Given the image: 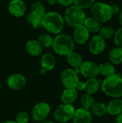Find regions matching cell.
<instances>
[{"label": "cell", "mask_w": 122, "mask_h": 123, "mask_svg": "<svg viewBox=\"0 0 122 123\" xmlns=\"http://www.w3.org/2000/svg\"><path fill=\"white\" fill-rule=\"evenodd\" d=\"M101 90L107 97L111 98L122 97V76L114 74L106 77L101 83Z\"/></svg>", "instance_id": "1"}, {"label": "cell", "mask_w": 122, "mask_h": 123, "mask_svg": "<svg viewBox=\"0 0 122 123\" xmlns=\"http://www.w3.org/2000/svg\"><path fill=\"white\" fill-rule=\"evenodd\" d=\"M64 26V18L57 12H46L42 17V27L50 33L60 34L63 30Z\"/></svg>", "instance_id": "2"}, {"label": "cell", "mask_w": 122, "mask_h": 123, "mask_svg": "<svg viewBox=\"0 0 122 123\" xmlns=\"http://www.w3.org/2000/svg\"><path fill=\"white\" fill-rule=\"evenodd\" d=\"M52 48L56 54L61 56H67L69 53L74 51L75 42L69 35L60 33L53 38Z\"/></svg>", "instance_id": "3"}, {"label": "cell", "mask_w": 122, "mask_h": 123, "mask_svg": "<svg viewBox=\"0 0 122 123\" xmlns=\"http://www.w3.org/2000/svg\"><path fill=\"white\" fill-rule=\"evenodd\" d=\"M86 18V15L83 9L73 5L68 6L65 11L64 21L70 27L76 28L83 25Z\"/></svg>", "instance_id": "4"}, {"label": "cell", "mask_w": 122, "mask_h": 123, "mask_svg": "<svg viewBox=\"0 0 122 123\" xmlns=\"http://www.w3.org/2000/svg\"><path fill=\"white\" fill-rule=\"evenodd\" d=\"M91 13L92 17L95 18L99 22H106L112 17L111 6L104 2H94L91 6Z\"/></svg>", "instance_id": "5"}, {"label": "cell", "mask_w": 122, "mask_h": 123, "mask_svg": "<svg viewBox=\"0 0 122 123\" xmlns=\"http://www.w3.org/2000/svg\"><path fill=\"white\" fill-rule=\"evenodd\" d=\"M75 110L72 105L62 103L55 110L54 117L58 123H67L73 119Z\"/></svg>", "instance_id": "6"}, {"label": "cell", "mask_w": 122, "mask_h": 123, "mask_svg": "<svg viewBox=\"0 0 122 123\" xmlns=\"http://www.w3.org/2000/svg\"><path fill=\"white\" fill-rule=\"evenodd\" d=\"M60 81L65 89H76L79 81L78 74L72 68L65 69L60 74Z\"/></svg>", "instance_id": "7"}, {"label": "cell", "mask_w": 122, "mask_h": 123, "mask_svg": "<svg viewBox=\"0 0 122 123\" xmlns=\"http://www.w3.org/2000/svg\"><path fill=\"white\" fill-rule=\"evenodd\" d=\"M50 110V106L47 103L44 102H39L32 108V117L36 122H42L48 117Z\"/></svg>", "instance_id": "8"}, {"label": "cell", "mask_w": 122, "mask_h": 123, "mask_svg": "<svg viewBox=\"0 0 122 123\" xmlns=\"http://www.w3.org/2000/svg\"><path fill=\"white\" fill-rule=\"evenodd\" d=\"M80 74L86 79L96 78L99 75V65L93 61L83 62L80 66Z\"/></svg>", "instance_id": "9"}, {"label": "cell", "mask_w": 122, "mask_h": 123, "mask_svg": "<svg viewBox=\"0 0 122 123\" xmlns=\"http://www.w3.org/2000/svg\"><path fill=\"white\" fill-rule=\"evenodd\" d=\"M106 40L99 35L93 36L89 41L88 49L91 53L95 55L101 54L106 49Z\"/></svg>", "instance_id": "10"}, {"label": "cell", "mask_w": 122, "mask_h": 123, "mask_svg": "<svg viewBox=\"0 0 122 123\" xmlns=\"http://www.w3.org/2000/svg\"><path fill=\"white\" fill-rule=\"evenodd\" d=\"M8 86L12 90H20L27 84L26 77L21 74H14L10 75L6 81Z\"/></svg>", "instance_id": "11"}, {"label": "cell", "mask_w": 122, "mask_h": 123, "mask_svg": "<svg viewBox=\"0 0 122 123\" xmlns=\"http://www.w3.org/2000/svg\"><path fill=\"white\" fill-rule=\"evenodd\" d=\"M26 5L22 0H12L8 5L9 13L14 17H21L26 12Z\"/></svg>", "instance_id": "12"}, {"label": "cell", "mask_w": 122, "mask_h": 123, "mask_svg": "<svg viewBox=\"0 0 122 123\" xmlns=\"http://www.w3.org/2000/svg\"><path fill=\"white\" fill-rule=\"evenodd\" d=\"M72 120L73 123H92L93 117L89 110L82 107L75 110Z\"/></svg>", "instance_id": "13"}, {"label": "cell", "mask_w": 122, "mask_h": 123, "mask_svg": "<svg viewBox=\"0 0 122 123\" xmlns=\"http://www.w3.org/2000/svg\"><path fill=\"white\" fill-rule=\"evenodd\" d=\"M90 37V32L83 25L76 28L73 32V40L78 44L83 45L86 43Z\"/></svg>", "instance_id": "14"}, {"label": "cell", "mask_w": 122, "mask_h": 123, "mask_svg": "<svg viewBox=\"0 0 122 123\" xmlns=\"http://www.w3.org/2000/svg\"><path fill=\"white\" fill-rule=\"evenodd\" d=\"M107 113L111 116H116L122 112V98H112L106 105Z\"/></svg>", "instance_id": "15"}, {"label": "cell", "mask_w": 122, "mask_h": 123, "mask_svg": "<svg viewBox=\"0 0 122 123\" xmlns=\"http://www.w3.org/2000/svg\"><path fill=\"white\" fill-rule=\"evenodd\" d=\"M78 98V91L76 89H65L63 91L60 99L63 103L72 105Z\"/></svg>", "instance_id": "16"}, {"label": "cell", "mask_w": 122, "mask_h": 123, "mask_svg": "<svg viewBox=\"0 0 122 123\" xmlns=\"http://www.w3.org/2000/svg\"><path fill=\"white\" fill-rule=\"evenodd\" d=\"M100 86V81L96 78L87 79V80L84 81V91L86 94L92 95L99 91Z\"/></svg>", "instance_id": "17"}, {"label": "cell", "mask_w": 122, "mask_h": 123, "mask_svg": "<svg viewBox=\"0 0 122 123\" xmlns=\"http://www.w3.org/2000/svg\"><path fill=\"white\" fill-rule=\"evenodd\" d=\"M40 64H41L42 68L45 69L47 71L52 70L55 68V64H56L55 56L50 53H45L41 57Z\"/></svg>", "instance_id": "18"}, {"label": "cell", "mask_w": 122, "mask_h": 123, "mask_svg": "<svg viewBox=\"0 0 122 123\" xmlns=\"http://www.w3.org/2000/svg\"><path fill=\"white\" fill-rule=\"evenodd\" d=\"M26 50L32 56H39L42 52V47L36 40H29L26 44Z\"/></svg>", "instance_id": "19"}, {"label": "cell", "mask_w": 122, "mask_h": 123, "mask_svg": "<svg viewBox=\"0 0 122 123\" xmlns=\"http://www.w3.org/2000/svg\"><path fill=\"white\" fill-rule=\"evenodd\" d=\"M109 60L113 65H119L122 63V48L114 47L109 53Z\"/></svg>", "instance_id": "20"}, {"label": "cell", "mask_w": 122, "mask_h": 123, "mask_svg": "<svg viewBox=\"0 0 122 123\" xmlns=\"http://www.w3.org/2000/svg\"><path fill=\"white\" fill-rule=\"evenodd\" d=\"M99 72L101 76L108 77L116 74V68L110 62H104L99 65Z\"/></svg>", "instance_id": "21"}, {"label": "cell", "mask_w": 122, "mask_h": 123, "mask_svg": "<svg viewBox=\"0 0 122 123\" xmlns=\"http://www.w3.org/2000/svg\"><path fill=\"white\" fill-rule=\"evenodd\" d=\"M89 111L92 115L96 117H102L107 113L106 105L104 103L100 102H94L89 109Z\"/></svg>", "instance_id": "22"}, {"label": "cell", "mask_w": 122, "mask_h": 123, "mask_svg": "<svg viewBox=\"0 0 122 123\" xmlns=\"http://www.w3.org/2000/svg\"><path fill=\"white\" fill-rule=\"evenodd\" d=\"M66 60L68 63L73 68H80L83 63V58L80 54L76 52H71L66 56Z\"/></svg>", "instance_id": "23"}, {"label": "cell", "mask_w": 122, "mask_h": 123, "mask_svg": "<svg viewBox=\"0 0 122 123\" xmlns=\"http://www.w3.org/2000/svg\"><path fill=\"white\" fill-rule=\"evenodd\" d=\"M83 25L89 31V32H98L101 29V22L93 17H86Z\"/></svg>", "instance_id": "24"}, {"label": "cell", "mask_w": 122, "mask_h": 123, "mask_svg": "<svg viewBox=\"0 0 122 123\" xmlns=\"http://www.w3.org/2000/svg\"><path fill=\"white\" fill-rule=\"evenodd\" d=\"M27 22L35 29H39L42 27V17L29 13L27 16Z\"/></svg>", "instance_id": "25"}, {"label": "cell", "mask_w": 122, "mask_h": 123, "mask_svg": "<svg viewBox=\"0 0 122 123\" xmlns=\"http://www.w3.org/2000/svg\"><path fill=\"white\" fill-rule=\"evenodd\" d=\"M31 13L43 17V16L46 14L45 7L40 1H35L31 6Z\"/></svg>", "instance_id": "26"}, {"label": "cell", "mask_w": 122, "mask_h": 123, "mask_svg": "<svg viewBox=\"0 0 122 123\" xmlns=\"http://www.w3.org/2000/svg\"><path fill=\"white\" fill-rule=\"evenodd\" d=\"M37 41L40 43L42 47L44 48H50L52 45L53 43V38L52 37L47 33L42 34L39 36Z\"/></svg>", "instance_id": "27"}, {"label": "cell", "mask_w": 122, "mask_h": 123, "mask_svg": "<svg viewBox=\"0 0 122 123\" xmlns=\"http://www.w3.org/2000/svg\"><path fill=\"white\" fill-rule=\"evenodd\" d=\"M93 103H94V99L92 95L86 93L81 96V104L83 108L89 110Z\"/></svg>", "instance_id": "28"}, {"label": "cell", "mask_w": 122, "mask_h": 123, "mask_svg": "<svg viewBox=\"0 0 122 123\" xmlns=\"http://www.w3.org/2000/svg\"><path fill=\"white\" fill-rule=\"evenodd\" d=\"M114 35V30L112 27L111 26H104L101 27L99 30V36H101L103 39L109 40Z\"/></svg>", "instance_id": "29"}, {"label": "cell", "mask_w": 122, "mask_h": 123, "mask_svg": "<svg viewBox=\"0 0 122 123\" xmlns=\"http://www.w3.org/2000/svg\"><path fill=\"white\" fill-rule=\"evenodd\" d=\"M94 2L95 0H73L74 5L82 9L91 7Z\"/></svg>", "instance_id": "30"}, {"label": "cell", "mask_w": 122, "mask_h": 123, "mask_svg": "<svg viewBox=\"0 0 122 123\" xmlns=\"http://www.w3.org/2000/svg\"><path fill=\"white\" fill-rule=\"evenodd\" d=\"M29 120V115L27 112L22 111L19 112L16 117V123H28Z\"/></svg>", "instance_id": "31"}, {"label": "cell", "mask_w": 122, "mask_h": 123, "mask_svg": "<svg viewBox=\"0 0 122 123\" xmlns=\"http://www.w3.org/2000/svg\"><path fill=\"white\" fill-rule=\"evenodd\" d=\"M114 40L117 47L122 48V27L119 28L114 35Z\"/></svg>", "instance_id": "32"}, {"label": "cell", "mask_w": 122, "mask_h": 123, "mask_svg": "<svg viewBox=\"0 0 122 123\" xmlns=\"http://www.w3.org/2000/svg\"><path fill=\"white\" fill-rule=\"evenodd\" d=\"M111 6V10L112 14H117L120 12V7L117 4H113L110 5Z\"/></svg>", "instance_id": "33"}, {"label": "cell", "mask_w": 122, "mask_h": 123, "mask_svg": "<svg viewBox=\"0 0 122 123\" xmlns=\"http://www.w3.org/2000/svg\"><path fill=\"white\" fill-rule=\"evenodd\" d=\"M58 2L63 6H70L73 3V0H58Z\"/></svg>", "instance_id": "34"}, {"label": "cell", "mask_w": 122, "mask_h": 123, "mask_svg": "<svg viewBox=\"0 0 122 123\" xmlns=\"http://www.w3.org/2000/svg\"><path fill=\"white\" fill-rule=\"evenodd\" d=\"M115 122L116 123H122V112L120 114L116 116Z\"/></svg>", "instance_id": "35"}, {"label": "cell", "mask_w": 122, "mask_h": 123, "mask_svg": "<svg viewBox=\"0 0 122 123\" xmlns=\"http://www.w3.org/2000/svg\"><path fill=\"white\" fill-rule=\"evenodd\" d=\"M58 0H47V2L50 4V5H55L58 3Z\"/></svg>", "instance_id": "36"}, {"label": "cell", "mask_w": 122, "mask_h": 123, "mask_svg": "<svg viewBox=\"0 0 122 123\" xmlns=\"http://www.w3.org/2000/svg\"><path fill=\"white\" fill-rule=\"evenodd\" d=\"M119 22L120 23V25L122 26V11L119 12Z\"/></svg>", "instance_id": "37"}, {"label": "cell", "mask_w": 122, "mask_h": 123, "mask_svg": "<svg viewBox=\"0 0 122 123\" xmlns=\"http://www.w3.org/2000/svg\"><path fill=\"white\" fill-rule=\"evenodd\" d=\"M40 72L41 74H47V71L45 69L42 68V69H40Z\"/></svg>", "instance_id": "38"}, {"label": "cell", "mask_w": 122, "mask_h": 123, "mask_svg": "<svg viewBox=\"0 0 122 123\" xmlns=\"http://www.w3.org/2000/svg\"><path fill=\"white\" fill-rule=\"evenodd\" d=\"M4 123H17L16 121H13V120H8V121H6Z\"/></svg>", "instance_id": "39"}, {"label": "cell", "mask_w": 122, "mask_h": 123, "mask_svg": "<svg viewBox=\"0 0 122 123\" xmlns=\"http://www.w3.org/2000/svg\"><path fill=\"white\" fill-rule=\"evenodd\" d=\"M54 123L53 122H52V121H47V122H43V123Z\"/></svg>", "instance_id": "40"}]
</instances>
